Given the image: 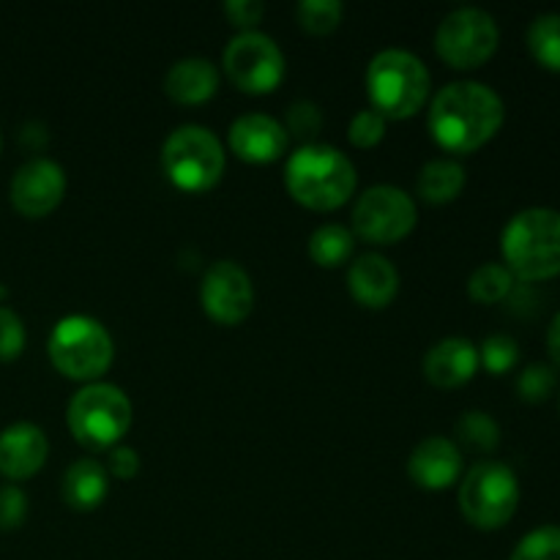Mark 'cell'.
Masks as SVG:
<instances>
[{
	"label": "cell",
	"mask_w": 560,
	"mask_h": 560,
	"mask_svg": "<svg viewBox=\"0 0 560 560\" xmlns=\"http://www.w3.org/2000/svg\"><path fill=\"white\" fill-rule=\"evenodd\" d=\"M503 98L485 82H452L441 88L430 107V135L443 151L474 153L501 131Z\"/></svg>",
	"instance_id": "1"
},
{
	"label": "cell",
	"mask_w": 560,
	"mask_h": 560,
	"mask_svg": "<svg viewBox=\"0 0 560 560\" xmlns=\"http://www.w3.org/2000/svg\"><path fill=\"white\" fill-rule=\"evenodd\" d=\"M290 197L310 211H337L353 197L355 167L334 145H301L284 167Z\"/></svg>",
	"instance_id": "2"
},
{
	"label": "cell",
	"mask_w": 560,
	"mask_h": 560,
	"mask_svg": "<svg viewBox=\"0 0 560 560\" xmlns=\"http://www.w3.org/2000/svg\"><path fill=\"white\" fill-rule=\"evenodd\" d=\"M503 266L530 284L560 277V211L525 208L509 219L501 235Z\"/></svg>",
	"instance_id": "3"
},
{
	"label": "cell",
	"mask_w": 560,
	"mask_h": 560,
	"mask_svg": "<svg viewBox=\"0 0 560 560\" xmlns=\"http://www.w3.org/2000/svg\"><path fill=\"white\" fill-rule=\"evenodd\" d=\"M366 93L375 113L405 120L430 102V71L408 49H383L366 66Z\"/></svg>",
	"instance_id": "4"
},
{
	"label": "cell",
	"mask_w": 560,
	"mask_h": 560,
	"mask_svg": "<svg viewBox=\"0 0 560 560\" xmlns=\"http://www.w3.org/2000/svg\"><path fill=\"white\" fill-rule=\"evenodd\" d=\"M49 361L69 381L98 383L113 366L115 345L107 328L88 315H69L55 323L47 342Z\"/></svg>",
	"instance_id": "5"
},
{
	"label": "cell",
	"mask_w": 560,
	"mask_h": 560,
	"mask_svg": "<svg viewBox=\"0 0 560 560\" xmlns=\"http://www.w3.org/2000/svg\"><path fill=\"white\" fill-rule=\"evenodd\" d=\"M66 421L80 446L115 448L131 427V402L113 383H88L71 397Z\"/></svg>",
	"instance_id": "6"
},
{
	"label": "cell",
	"mask_w": 560,
	"mask_h": 560,
	"mask_svg": "<svg viewBox=\"0 0 560 560\" xmlns=\"http://www.w3.org/2000/svg\"><path fill=\"white\" fill-rule=\"evenodd\" d=\"M224 148L206 126H180L164 140L162 167L164 175L180 191H208L224 175Z\"/></svg>",
	"instance_id": "7"
},
{
	"label": "cell",
	"mask_w": 560,
	"mask_h": 560,
	"mask_svg": "<svg viewBox=\"0 0 560 560\" xmlns=\"http://www.w3.org/2000/svg\"><path fill=\"white\" fill-rule=\"evenodd\" d=\"M520 506V481L509 465L485 459L474 465L459 485V509L479 530H498L509 525Z\"/></svg>",
	"instance_id": "8"
},
{
	"label": "cell",
	"mask_w": 560,
	"mask_h": 560,
	"mask_svg": "<svg viewBox=\"0 0 560 560\" xmlns=\"http://www.w3.org/2000/svg\"><path fill=\"white\" fill-rule=\"evenodd\" d=\"M501 44V31L485 9H454L435 31V52L446 66L470 71L485 66Z\"/></svg>",
	"instance_id": "9"
},
{
	"label": "cell",
	"mask_w": 560,
	"mask_h": 560,
	"mask_svg": "<svg viewBox=\"0 0 560 560\" xmlns=\"http://www.w3.org/2000/svg\"><path fill=\"white\" fill-rule=\"evenodd\" d=\"M419 211L408 191L399 186H372L353 208V235L375 246L399 244L413 233Z\"/></svg>",
	"instance_id": "10"
},
{
	"label": "cell",
	"mask_w": 560,
	"mask_h": 560,
	"mask_svg": "<svg viewBox=\"0 0 560 560\" xmlns=\"http://www.w3.org/2000/svg\"><path fill=\"white\" fill-rule=\"evenodd\" d=\"M224 71L235 88L252 96H262L284 80V55L266 33H238L224 49Z\"/></svg>",
	"instance_id": "11"
},
{
	"label": "cell",
	"mask_w": 560,
	"mask_h": 560,
	"mask_svg": "<svg viewBox=\"0 0 560 560\" xmlns=\"http://www.w3.org/2000/svg\"><path fill=\"white\" fill-rule=\"evenodd\" d=\"M200 301L206 315L219 326H238L255 310V288L238 262L219 260L202 277Z\"/></svg>",
	"instance_id": "12"
},
{
	"label": "cell",
	"mask_w": 560,
	"mask_h": 560,
	"mask_svg": "<svg viewBox=\"0 0 560 560\" xmlns=\"http://www.w3.org/2000/svg\"><path fill=\"white\" fill-rule=\"evenodd\" d=\"M66 173L52 159H31L11 178V206L25 219H44L63 202Z\"/></svg>",
	"instance_id": "13"
},
{
	"label": "cell",
	"mask_w": 560,
	"mask_h": 560,
	"mask_svg": "<svg viewBox=\"0 0 560 560\" xmlns=\"http://www.w3.org/2000/svg\"><path fill=\"white\" fill-rule=\"evenodd\" d=\"M230 148L238 159L249 164H271L288 151V131L277 118L262 113H246L230 126Z\"/></svg>",
	"instance_id": "14"
},
{
	"label": "cell",
	"mask_w": 560,
	"mask_h": 560,
	"mask_svg": "<svg viewBox=\"0 0 560 560\" xmlns=\"http://www.w3.org/2000/svg\"><path fill=\"white\" fill-rule=\"evenodd\" d=\"M49 443L42 427L16 421L0 432V476L9 481H25L44 468Z\"/></svg>",
	"instance_id": "15"
},
{
	"label": "cell",
	"mask_w": 560,
	"mask_h": 560,
	"mask_svg": "<svg viewBox=\"0 0 560 560\" xmlns=\"http://www.w3.org/2000/svg\"><path fill=\"white\" fill-rule=\"evenodd\" d=\"M463 474V452L443 435L424 438L408 457V476L421 490H448Z\"/></svg>",
	"instance_id": "16"
},
{
	"label": "cell",
	"mask_w": 560,
	"mask_h": 560,
	"mask_svg": "<svg viewBox=\"0 0 560 560\" xmlns=\"http://www.w3.org/2000/svg\"><path fill=\"white\" fill-rule=\"evenodd\" d=\"M350 295L366 310H386L399 293V271L383 255L366 252L348 268Z\"/></svg>",
	"instance_id": "17"
},
{
	"label": "cell",
	"mask_w": 560,
	"mask_h": 560,
	"mask_svg": "<svg viewBox=\"0 0 560 560\" xmlns=\"http://www.w3.org/2000/svg\"><path fill=\"white\" fill-rule=\"evenodd\" d=\"M479 370V350L470 339L448 337L432 345L424 355V377L435 388H459L474 381Z\"/></svg>",
	"instance_id": "18"
},
{
	"label": "cell",
	"mask_w": 560,
	"mask_h": 560,
	"mask_svg": "<svg viewBox=\"0 0 560 560\" xmlns=\"http://www.w3.org/2000/svg\"><path fill=\"white\" fill-rule=\"evenodd\" d=\"M164 91L178 104H202L217 96L219 71L206 58H184L164 77Z\"/></svg>",
	"instance_id": "19"
},
{
	"label": "cell",
	"mask_w": 560,
	"mask_h": 560,
	"mask_svg": "<svg viewBox=\"0 0 560 560\" xmlns=\"http://www.w3.org/2000/svg\"><path fill=\"white\" fill-rule=\"evenodd\" d=\"M109 492V474L96 459H77L69 465L60 485L66 506L74 512H93L104 503Z\"/></svg>",
	"instance_id": "20"
},
{
	"label": "cell",
	"mask_w": 560,
	"mask_h": 560,
	"mask_svg": "<svg viewBox=\"0 0 560 560\" xmlns=\"http://www.w3.org/2000/svg\"><path fill=\"white\" fill-rule=\"evenodd\" d=\"M465 189V167L454 159H432L416 178V191L430 206L454 202Z\"/></svg>",
	"instance_id": "21"
},
{
	"label": "cell",
	"mask_w": 560,
	"mask_h": 560,
	"mask_svg": "<svg viewBox=\"0 0 560 560\" xmlns=\"http://www.w3.org/2000/svg\"><path fill=\"white\" fill-rule=\"evenodd\" d=\"M454 443L457 448L463 446L465 452L492 454L501 446V427L485 410H468L454 424Z\"/></svg>",
	"instance_id": "22"
},
{
	"label": "cell",
	"mask_w": 560,
	"mask_h": 560,
	"mask_svg": "<svg viewBox=\"0 0 560 560\" xmlns=\"http://www.w3.org/2000/svg\"><path fill=\"white\" fill-rule=\"evenodd\" d=\"M355 246L353 230L345 224H323L310 238V257L320 268H339L350 260Z\"/></svg>",
	"instance_id": "23"
},
{
	"label": "cell",
	"mask_w": 560,
	"mask_h": 560,
	"mask_svg": "<svg viewBox=\"0 0 560 560\" xmlns=\"http://www.w3.org/2000/svg\"><path fill=\"white\" fill-rule=\"evenodd\" d=\"M514 288H517V279L512 277V271L503 262H485L468 279V295L476 304L485 306L509 301Z\"/></svg>",
	"instance_id": "24"
},
{
	"label": "cell",
	"mask_w": 560,
	"mask_h": 560,
	"mask_svg": "<svg viewBox=\"0 0 560 560\" xmlns=\"http://www.w3.org/2000/svg\"><path fill=\"white\" fill-rule=\"evenodd\" d=\"M528 49L536 63L560 74V14H541L530 22Z\"/></svg>",
	"instance_id": "25"
},
{
	"label": "cell",
	"mask_w": 560,
	"mask_h": 560,
	"mask_svg": "<svg viewBox=\"0 0 560 560\" xmlns=\"http://www.w3.org/2000/svg\"><path fill=\"white\" fill-rule=\"evenodd\" d=\"M345 5L339 0H301L295 5V20L312 36H328L342 22Z\"/></svg>",
	"instance_id": "26"
},
{
	"label": "cell",
	"mask_w": 560,
	"mask_h": 560,
	"mask_svg": "<svg viewBox=\"0 0 560 560\" xmlns=\"http://www.w3.org/2000/svg\"><path fill=\"white\" fill-rule=\"evenodd\" d=\"M509 560H560V525H541L525 534Z\"/></svg>",
	"instance_id": "27"
},
{
	"label": "cell",
	"mask_w": 560,
	"mask_h": 560,
	"mask_svg": "<svg viewBox=\"0 0 560 560\" xmlns=\"http://www.w3.org/2000/svg\"><path fill=\"white\" fill-rule=\"evenodd\" d=\"M520 345L509 334H492L479 348V366H485L490 375H506L517 366Z\"/></svg>",
	"instance_id": "28"
},
{
	"label": "cell",
	"mask_w": 560,
	"mask_h": 560,
	"mask_svg": "<svg viewBox=\"0 0 560 560\" xmlns=\"http://www.w3.org/2000/svg\"><path fill=\"white\" fill-rule=\"evenodd\" d=\"M323 129V113L315 102H293L288 107V115H284V131L288 137L293 135L295 140H301L304 145H315L317 135Z\"/></svg>",
	"instance_id": "29"
},
{
	"label": "cell",
	"mask_w": 560,
	"mask_h": 560,
	"mask_svg": "<svg viewBox=\"0 0 560 560\" xmlns=\"http://www.w3.org/2000/svg\"><path fill=\"white\" fill-rule=\"evenodd\" d=\"M558 386V375L552 366L547 364H530L520 372L517 377V394L523 402L541 405L552 397Z\"/></svg>",
	"instance_id": "30"
},
{
	"label": "cell",
	"mask_w": 560,
	"mask_h": 560,
	"mask_svg": "<svg viewBox=\"0 0 560 560\" xmlns=\"http://www.w3.org/2000/svg\"><path fill=\"white\" fill-rule=\"evenodd\" d=\"M27 334L25 323L9 306H0V361L9 364V361H16L25 350Z\"/></svg>",
	"instance_id": "31"
},
{
	"label": "cell",
	"mask_w": 560,
	"mask_h": 560,
	"mask_svg": "<svg viewBox=\"0 0 560 560\" xmlns=\"http://www.w3.org/2000/svg\"><path fill=\"white\" fill-rule=\"evenodd\" d=\"M348 137L350 142H353L355 148H375L377 142L386 137V118H383L381 113H375V109H361V113L353 115V120H350V129H348Z\"/></svg>",
	"instance_id": "32"
},
{
	"label": "cell",
	"mask_w": 560,
	"mask_h": 560,
	"mask_svg": "<svg viewBox=\"0 0 560 560\" xmlns=\"http://www.w3.org/2000/svg\"><path fill=\"white\" fill-rule=\"evenodd\" d=\"M27 517V495L16 485L0 487V530L22 528Z\"/></svg>",
	"instance_id": "33"
},
{
	"label": "cell",
	"mask_w": 560,
	"mask_h": 560,
	"mask_svg": "<svg viewBox=\"0 0 560 560\" xmlns=\"http://www.w3.org/2000/svg\"><path fill=\"white\" fill-rule=\"evenodd\" d=\"M224 14H228L230 25L249 33L260 25L262 14H266V5H262L260 0H228V3H224Z\"/></svg>",
	"instance_id": "34"
},
{
	"label": "cell",
	"mask_w": 560,
	"mask_h": 560,
	"mask_svg": "<svg viewBox=\"0 0 560 560\" xmlns=\"http://www.w3.org/2000/svg\"><path fill=\"white\" fill-rule=\"evenodd\" d=\"M107 474L120 481H131L140 474V454L129 446H115L109 448L107 457Z\"/></svg>",
	"instance_id": "35"
},
{
	"label": "cell",
	"mask_w": 560,
	"mask_h": 560,
	"mask_svg": "<svg viewBox=\"0 0 560 560\" xmlns=\"http://www.w3.org/2000/svg\"><path fill=\"white\" fill-rule=\"evenodd\" d=\"M547 353H550L552 364L560 370V312L552 317L550 328H547Z\"/></svg>",
	"instance_id": "36"
},
{
	"label": "cell",
	"mask_w": 560,
	"mask_h": 560,
	"mask_svg": "<svg viewBox=\"0 0 560 560\" xmlns=\"http://www.w3.org/2000/svg\"><path fill=\"white\" fill-rule=\"evenodd\" d=\"M0 145H3V140H0Z\"/></svg>",
	"instance_id": "37"
}]
</instances>
